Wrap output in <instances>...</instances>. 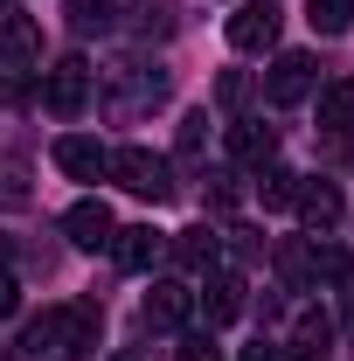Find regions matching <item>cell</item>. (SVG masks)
<instances>
[{
    "mask_svg": "<svg viewBox=\"0 0 354 361\" xmlns=\"http://www.w3.org/2000/svg\"><path fill=\"white\" fill-rule=\"evenodd\" d=\"M56 167H63L70 180H97V174H111V153H104L97 139L70 133V139H56Z\"/></svg>",
    "mask_w": 354,
    "mask_h": 361,
    "instance_id": "ba28073f",
    "label": "cell"
},
{
    "mask_svg": "<svg viewBox=\"0 0 354 361\" xmlns=\"http://www.w3.org/2000/svg\"><path fill=\"white\" fill-rule=\"evenodd\" d=\"M278 21H285V14H278L271 0H243V7L229 14V49H243V56L271 49V42H278Z\"/></svg>",
    "mask_w": 354,
    "mask_h": 361,
    "instance_id": "3957f363",
    "label": "cell"
},
{
    "mask_svg": "<svg viewBox=\"0 0 354 361\" xmlns=\"http://www.w3.org/2000/svg\"><path fill=\"white\" fill-rule=\"evenodd\" d=\"M174 361H222V348L209 341V334H188V341L174 348Z\"/></svg>",
    "mask_w": 354,
    "mask_h": 361,
    "instance_id": "7402d4cb",
    "label": "cell"
},
{
    "mask_svg": "<svg viewBox=\"0 0 354 361\" xmlns=\"http://www.w3.org/2000/svg\"><path fill=\"white\" fill-rule=\"evenodd\" d=\"M0 63H42V28L28 14H0Z\"/></svg>",
    "mask_w": 354,
    "mask_h": 361,
    "instance_id": "9c48e42d",
    "label": "cell"
},
{
    "mask_svg": "<svg viewBox=\"0 0 354 361\" xmlns=\"http://www.w3.org/2000/svg\"><path fill=\"white\" fill-rule=\"evenodd\" d=\"M341 326L354 334V285H341Z\"/></svg>",
    "mask_w": 354,
    "mask_h": 361,
    "instance_id": "4316f807",
    "label": "cell"
},
{
    "mask_svg": "<svg viewBox=\"0 0 354 361\" xmlns=\"http://www.w3.org/2000/svg\"><path fill=\"white\" fill-rule=\"evenodd\" d=\"M118 361H133V355H118Z\"/></svg>",
    "mask_w": 354,
    "mask_h": 361,
    "instance_id": "f546056e",
    "label": "cell"
},
{
    "mask_svg": "<svg viewBox=\"0 0 354 361\" xmlns=\"http://www.w3.org/2000/svg\"><path fill=\"white\" fill-rule=\"evenodd\" d=\"M70 21H77V28H104V21H111V0H70Z\"/></svg>",
    "mask_w": 354,
    "mask_h": 361,
    "instance_id": "ffe728a7",
    "label": "cell"
},
{
    "mask_svg": "<svg viewBox=\"0 0 354 361\" xmlns=\"http://www.w3.org/2000/svg\"><path fill=\"white\" fill-rule=\"evenodd\" d=\"M14 306H21V285H14V271H7V264H0V319H7V313H14Z\"/></svg>",
    "mask_w": 354,
    "mask_h": 361,
    "instance_id": "603a6c76",
    "label": "cell"
},
{
    "mask_svg": "<svg viewBox=\"0 0 354 361\" xmlns=\"http://www.w3.org/2000/svg\"><path fill=\"white\" fill-rule=\"evenodd\" d=\"M271 146H278V133H271V126H257V118L229 126V153H236V160H271Z\"/></svg>",
    "mask_w": 354,
    "mask_h": 361,
    "instance_id": "9a60e30c",
    "label": "cell"
},
{
    "mask_svg": "<svg viewBox=\"0 0 354 361\" xmlns=\"http://www.w3.org/2000/svg\"><path fill=\"white\" fill-rule=\"evenodd\" d=\"M243 97H250V77H243V70H222V84H216V104H222V111H236Z\"/></svg>",
    "mask_w": 354,
    "mask_h": 361,
    "instance_id": "44dd1931",
    "label": "cell"
},
{
    "mask_svg": "<svg viewBox=\"0 0 354 361\" xmlns=\"http://www.w3.org/2000/svg\"><path fill=\"white\" fill-rule=\"evenodd\" d=\"M63 229H70V243H77V250H104L118 223H111V209H104L97 195H84V202H70V216H63Z\"/></svg>",
    "mask_w": 354,
    "mask_h": 361,
    "instance_id": "8992f818",
    "label": "cell"
},
{
    "mask_svg": "<svg viewBox=\"0 0 354 361\" xmlns=\"http://www.w3.org/2000/svg\"><path fill=\"white\" fill-rule=\"evenodd\" d=\"M312 84H319L312 56H306V49H285V56L271 63V77H264V97H271V104H299V97H312Z\"/></svg>",
    "mask_w": 354,
    "mask_h": 361,
    "instance_id": "5b68a950",
    "label": "cell"
},
{
    "mask_svg": "<svg viewBox=\"0 0 354 361\" xmlns=\"http://www.w3.org/2000/svg\"><path fill=\"white\" fill-rule=\"evenodd\" d=\"M174 153H181V160H202V153H209V111H188V118H181Z\"/></svg>",
    "mask_w": 354,
    "mask_h": 361,
    "instance_id": "d6986e66",
    "label": "cell"
},
{
    "mask_svg": "<svg viewBox=\"0 0 354 361\" xmlns=\"http://www.w3.org/2000/svg\"><path fill=\"white\" fill-rule=\"evenodd\" d=\"M0 202H28V188H21V174H14V167H0Z\"/></svg>",
    "mask_w": 354,
    "mask_h": 361,
    "instance_id": "d4e9b609",
    "label": "cell"
},
{
    "mask_svg": "<svg viewBox=\"0 0 354 361\" xmlns=\"http://www.w3.org/2000/svg\"><path fill=\"white\" fill-rule=\"evenodd\" d=\"M188 313H195V285H181V278H153V292H146L139 319L160 326V334H174V326H188Z\"/></svg>",
    "mask_w": 354,
    "mask_h": 361,
    "instance_id": "277c9868",
    "label": "cell"
},
{
    "mask_svg": "<svg viewBox=\"0 0 354 361\" xmlns=\"http://www.w3.org/2000/svg\"><path fill=\"white\" fill-rule=\"evenodd\" d=\"M0 104H7V84H0Z\"/></svg>",
    "mask_w": 354,
    "mask_h": 361,
    "instance_id": "f1b7e54d",
    "label": "cell"
},
{
    "mask_svg": "<svg viewBox=\"0 0 354 361\" xmlns=\"http://www.w3.org/2000/svg\"><path fill=\"white\" fill-rule=\"evenodd\" d=\"M111 174H118V188H133V195H146V202H167V195H174L167 160L146 153V146H118V153H111Z\"/></svg>",
    "mask_w": 354,
    "mask_h": 361,
    "instance_id": "6da1fadb",
    "label": "cell"
},
{
    "mask_svg": "<svg viewBox=\"0 0 354 361\" xmlns=\"http://www.w3.org/2000/svg\"><path fill=\"white\" fill-rule=\"evenodd\" d=\"M167 250H174V257H181L188 271H216V257H222V236H216L209 223H202V229H181Z\"/></svg>",
    "mask_w": 354,
    "mask_h": 361,
    "instance_id": "8fae6325",
    "label": "cell"
},
{
    "mask_svg": "<svg viewBox=\"0 0 354 361\" xmlns=\"http://www.w3.org/2000/svg\"><path fill=\"white\" fill-rule=\"evenodd\" d=\"M42 104L56 111V118H77V111L90 104V63L84 56H63V63L42 77Z\"/></svg>",
    "mask_w": 354,
    "mask_h": 361,
    "instance_id": "7a4b0ae2",
    "label": "cell"
},
{
    "mask_svg": "<svg viewBox=\"0 0 354 361\" xmlns=\"http://www.w3.org/2000/svg\"><path fill=\"white\" fill-rule=\"evenodd\" d=\"M299 180H306V174H292V167H264V174H257L264 209H292V202H299Z\"/></svg>",
    "mask_w": 354,
    "mask_h": 361,
    "instance_id": "2e32d148",
    "label": "cell"
},
{
    "mask_svg": "<svg viewBox=\"0 0 354 361\" xmlns=\"http://www.w3.org/2000/svg\"><path fill=\"white\" fill-rule=\"evenodd\" d=\"M167 250V236L153 223H133V229H111V257H118V271H153V257Z\"/></svg>",
    "mask_w": 354,
    "mask_h": 361,
    "instance_id": "52a82bcc",
    "label": "cell"
},
{
    "mask_svg": "<svg viewBox=\"0 0 354 361\" xmlns=\"http://www.w3.org/2000/svg\"><path fill=\"white\" fill-rule=\"evenodd\" d=\"M306 21L319 28V35H348V21H354V0H306Z\"/></svg>",
    "mask_w": 354,
    "mask_h": 361,
    "instance_id": "e0dca14e",
    "label": "cell"
},
{
    "mask_svg": "<svg viewBox=\"0 0 354 361\" xmlns=\"http://www.w3.org/2000/svg\"><path fill=\"white\" fill-rule=\"evenodd\" d=\"M243 361H292L285 348H271V341H257V348H243Z\"/></svg>",
    "mask_w": 354,
    "mask_h": 361,
    "instance_id": "484cf974",
    "label": "cell"
},
{
    "mask_svg": "<svg viewBox=\"0 0 354 361\" xmlns=\"http://www.w3.org/2000/svg\"><path fill=\"white\" fill-rule=\"evenodd\" d=\"M0 264H7V236H0Z\"/></svg>",
    "mask_w": 354,
    "mask_h": 361,
    "instance_id": "83f0119b",
    "label": "cell"
},
{
    "mask_svg": "<svg viewBox=\"0 0 354 361\" xmlns=\"http://www.w3.org/2000/svg\"><path fill=\"white\" fill-rule=\"evenodd\" d=\"M278 271H285L292 285H312V278H319V257H312L306 243H278Z\"/></svg>",
    "mask_w": 354,
    "mask_h": 361,
    "instance_id": "ac0fdd59",
    "label": "cell"
},
{
    "mask_svg": "<svg viewBox=\"0 0 354 361\" xmlns=\"http://www.w3.org/2000/svg\"><path fill=\"white\" fill-rule=\"evenodd\" d=\"M209 180H216V188H209V202L229 209V202H236V174H209Z\"/></svg>",
    "mask_w": 354,
    "mask_h": 361,
    "instance_id": "cb8c5ba5",
    "label": "cell"
},
{
    "mask_svg": "<svg viewBox=\"0 0 354 361\" xmlns=\"http://www.w3.org/2000/svg\"><path fill=\"white\" fill-rule=\"evenodd\" d=\"M236 313H243V278L236 271H209V319L229 326Z\"/></svg>",
    "mask_w": 354,
    "mask_h": 361,
    "instance_id": "5bb4252c",
    "label": "cell"
},
{
    "mask_svg": "<svg viewBox=\"0 0 354 361\" xmlns=\"http://www.w3.org/2000/svg\"><path fill=\"white\" fill-rule=\"evenodd\" d=\"M326 348H334V319L319 313V306H306V313L292 319V348H285V355H326Z\"/></svg>",
    "mask_w": 354,
    "mask_h": 361,
    "instance_id": "7c38bea8",
    "label": "cell"
},
{
    "mask_svg": "<svg viewBox=\"0 0 354 361\" xmlns=\"http://www.w3.org/2000/svg\"><path fill=\"white\" fill-rule=\"evenodd\" d=\"M292 209L306 216V229L326 236V229L341 223V188H334V180H299V202H292Z\"/></svg>",
    "mask_w": 354,
    "mask_h": 361,
    "instance_id": "30bf717a",
    "label": "cell"
},
{
    "mask_svg": "<svg viewBox=\"0 0 354 361\" xmlns=\"http://www.w3.org/2000/svg\"><path fill=\"white\" fill-rule=\"evenodd\" d=\"M319 126L326 133H348L354 126V77H334V84L319 90Z\"/></svg>",
    "mask_w": 354,
    "mask_h": 361,
    "instance_id": "4fadbf2b",
    "label": "cell"
}]
</instances>
